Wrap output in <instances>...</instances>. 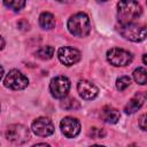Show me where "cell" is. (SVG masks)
Returning <instances> with one entry per match:
<instances>
[{
  "mask_svg": "<svg viewBox=\"0 0 147 147\" xmlns=\"http://www.w3.org/2000/svg\"><path fill=\"white\" fill-rule=\"evenodd\" d=\"M141 13V6L137 1H119L117 3V20L121 25L134 23Z\"/></svg>",
  "mask_w": 147,
  "mask_h": 147,
  "instance_id": "6da1fadb",
  "label": "cell"
},
{
  "mask_svg": "<svg viewBox=\"0 0 147 147\" xmlns=\"http://www.w3.org/2000/svg\"><path fill=\"white\" fill-rule=\"evenodd\" d=\"M67 26L71 34L76 36V37H80V38L86 37L91 30L90 18L84 13H77V14L72 15L69 18Z\"/></svg>",
  "mask_w": 147,
  "mask_h": 147,
  "instance_id": "7a4b0ae2",
  "label": "cell"
},
{
  "mask_svg": "<svg viewBox=\"0 0 147 147\" xmlns=\"http://www.w3.org/2000/svg\"><path fill=\"white\" fill-rule=\"evenodd\" d=\"M119 33L127 40L140 42L146 39V26L137 23H130L125 25H121L118 29Z\"/></svg>",
  "mask_w": 147,
  "mask_h": 147,
  "instance_id": "3957f363",
  "label": "cell"
},
{
  "mask_svg": "<svg viewBox=\"0 0 147 147\" xmlns=\"http://www.w3.org/2000/svg\"><path fill=\"white\" fill-rule=\"evenodd\" d=\"M6 138L16 145H22L29 140L30 131L26 126H24L22 124H13L7 127Z\"/></svg>",
  "mask_w": 147,
  "mask_h": 147,
  "instance_id": "277c9868",
  "label": "cell"
},
{
  "mask_svg": "<svg viewBox=\"0 0 147 147\" xmlns=\"http://www.w3.org/2000/svg\"><path fill=\"white\" fill-rule=\"evenodd\" d=\"M107 60L110 64L115 67H124L131 63L132 54L129 51L115 47V48H110L107 52Z\"/></svg>",
  "mask_w": 147,
  "mask_h": 147,
  "instance_id": "5b68a950",
  "label": "cell"
},
{
  "mask_svg": "<svg viewBox=\"0 0 147 147\" xmlns=\"http://www.w3.org/2000/svg\"><path fill=\"white\" fill-rule=\"evenodd\" d=\"M3 83H5L6 87L14 90V91H18V90H23L28 86L29 79L17 69H13L7 74Z\"/></svg>",
  "mask_w": 147,
  "mask_h": 147,
  "instance_id": "8992f818",
  "label": "cell"
},
{
  "mask_svg": "<svg viewBox=\"0 0 147 147\" xmlns=\"http://www.w3.org/2000/svg\"><path fill=\"white\" fill-rule=\"evenodd\" d=\"M70 90V80L65 76H57L51 80L49 91L56 99H63L67 96Z\"/></svg>",
  "mask_w": 147,
  "mask_h": 147,
  "instance_id": "52a82bcc",
  "label": "cell"
},
{
  "mask_svg": "<svg viewBox=\"0 0 147 147\" xmlns=\"http://www.w3.org/2000/svg\"><path fill=\"white\" fill-rule=\"evenodd\" d=\"M31 130L34 134L39 137H48L54 132V125L52 121L47 117H39L33 121Z\"/></svg>",
  "mask_w": 147,
  "mask_h": 147,
  "instance_id": "ba28073f",
  "label": "cell"
},
{
  "mask_svg": "<svg viewBox=\"0 0 147 147\" xmlns=\"http://www.w3.org/2000/svg\"><path fill=\"white\" fill-rule=\"evenodd\" d=\"M60 129L67 138H75L80 132V123L77 118L64 117L60 123Z\"/></svg>",
  "mask_w": 147,
  "mask_h": 147,
  "instance_id": "9c48e42d",
  "label": "cell"
},
{
  "mask_svg": "<svg viewBox=\"0 0 147 147\" xmlns=\"http://www.w3.org/2000/svg\"><path fill=\"white\" fill-rule=\"evenodd\" d=\"M57 57L64 65H72L80 60V52L72 47H61L57 51Z\"/></svg>",
  "mask_w": 147,
  "mask_h": 147,
  "instance_id": "30bf717a",
  "label": "cell"
},
{
  "mask_svg": "<svg viewBox=\"0 0 147 147\" xmlns=\"http://www.w3.org/2000/svg\"><path fill=\"white\" fill-rule=\"evenodd\" d=\"M77 91H78L79 95L85 100H92L99 93L98 87L88 80H80L77 84Z\"/></svg>",
  "mask_w": 147,
  "mask_h": 147,
  "instance_id": "8fae6325",
  "label": "cell"
},
{
  "mask_svg": "<svg viewBox=\"0 0 147 147\" xmlns=\"http://www.w3.org/2000/svg\"><path fill=\"white\" fill-rule=\"evenodd\" d=\"M101 119L106 123H109V124H115L118 122L119 117H121V114L119 111L114 108V107H110V106H106L102 108L101 110Z\"/></svg>",
  "mask_w": 147,
  "mask_h": 147,
  "instance_id": "7c38bea8",
  "label": "cell"
},
{
  "mask_svg": "<svg viewBox=\"0 0 147 147\" xmlns=\"http://www.w3.org/2000/svg\"><path fill=\"white\" fill-rule=\"evenodd\" d=\"M144 101H145V95H137L134 98H132L125 106L124 108V111L126 114H133L136 113L139 108H141V106L144 105Z\"/></svg>",
  "mask_w": 147,
  "mask_h": 147,
  "instance_id": "4fadbf2b",
  "label": "cell"
},
{
  "mask_svg": "<svg viewBox=\"0 0 147 147\" xmlns=\"http://www.w3.org/2000/svg\"><path fill=\"white\" fill-rule=\"evenodd\" d=\"M39 25L45 29V30H51L55 26V18L54 15L48 13V11H44L40 14L39 16Z\"/></svg>",
  "mask_w": 147,
  "mask_h": 147,
  "instance_id": "5bb4252c",
  "label": "cell"
},
{
  "mask_svg": "<svg viewBox=\"0 0 147 147\" xmlns=\"http://www.w3.org/2000/svg\"><path fill=\"white\" fill-rule=\"evenodd\" d=\"M54 55V48L52 46H44L40 47L37 52H36V56L41 59V60H49L52 59Z\"/></svg>",
  "mask_w": 147,
  "mask_h": 147,
  "instance_id": "9a60e30c",
  "label": "cell"
},
{
  "mask_svg": "<svg viewBox=\"0 0 147 147\" xmlns=\"http://www.w3.org/2000/svg\"><path fill=\"white\" fill-rule=\"evenodd\" d=\"M146 69L145 68H138V69H136L134 71H133V78H134V80L138 83V84H140V85H145L146 84Z\"/></svg>",
  "mask_w": 147,
  "mask_h": 147,
  "instance_id": "2e32d148",
  "label": "cell"
},
{
  "mask_svg": "<svg viewBox=\"0 0 147 147\" xmlns=\"http://www.w3.org/2000/svg\"><path fill=\"white\" fill-rule=\"evenodd\" d=\"M61 107L67 109V110H72V109H78L79 108V103L74 98H67L61 102Z\"/></svg>",
  "mask_w": 147,
  "mask_h": 147,
  "instance_id": "e0dca14e",
  "label": "cell"
},
{
  "mask_svg": "<svg viewBox=\"0 0 147 147\" xmlns=\"http://www.w3.org/2000/svg\"><path fill=\"white\" fill-rule=\"evenodd\" d=\"M130 84H131V78L129 76H122L116 80V87L118 91H124L130 86Z\"/></svg>",
  "mask_w": 147,
  "mask_h": 147,
  "instance_id": "ac0fdd59",
  "label": "cell"
},
{
  "mask_svg": "<svg viewBox=\"0 0 147 147\" xmlns=\"http://www.w3.org/2000/svg\"><path fill=\"white\" fill-rule=\"evenodd\" d=\"M3 5L6 6V7H8V8H10V9H13V10H20V9H22L24 6H25V1H23V0H13V1H5L3 2Z\"/></svg>",
  "mask_w": 147,
  "mask_h": 147,
  "instance_id": "d6986e66",
  "label": "cell"
},
{
  "mask_svg": "<svg viewBox=\"0 0 147 147\" xmlns=\"http://www.w3.org/2000/svg\"><path fill=\"white\" fill-rule=\"evenodd\" d=\"M88 136L92 138V139H100V138H103L106 136V132L103 129H99V127H92L88 132Z\"/></svg>",
  "mask_w": 147,
  "mask_h": 147,
  "instance_id": "ffe728a7",
  "label": "cell"
},
{
  "mask_svg": "<svg viewBox=\"0 0 147 147\" xmlns=\"http://www.w3.org/2000/svg\"><path fill=\"white\" fill-rule=\"evenodd\" d=\"M145 122H146V115L142 114V115L140 116V118H139V126H140V129H141L142 131L146 130V124H145Z\"/></svg>",
  "mask_w": 147,
  "mask_h": 147,
  "instance_id": "44dd1931",
  "label": "cell"
},
{
  "mask_svg": "<svg viewBox=\"0 0 147 147\" xmlns=\"http://www.w3.org/2000/svg\"><path fill=\"white\" fill-rule=\"evenodd\" d=\"M32 147H51L48 144H45V142H40V144H37V145H33Z\"/></svg>",
  "mask_w": 147,
  "mask_h": 147,
  "instance_id": "7402d4cb",
  "label": "cell"
},
{
  "mask_svg": "<svg viewBox=\"0 0 147 147\" xmlns=\"http://www.w3.org/2000/svg\"><path fill=\"white\" fill-rule=\"evenodd\" d=\"M3 46H5V40H3V38L0 36V51L3 48Z\"/></svg>",
  "mask_w": 147,
  "mask_h": 147,
  "instance_id": "603a6c76",
  "label": "cell"
},
{
  "mask_svg": "<svg viewBox=\"0 0 147 147\" xmlns=\"http://www.w3.org/2000/svg\"><path fill=\"white\" fill-rule=\"evenodd\" d=\"M2 76H3V68L0 65V79L2 78Z\"/></svg>",
  "mask_w": 147,
  "mask_h": 147,
  "instance_id": "cb8c5ba5",
  "label": "cell"
},
{
  "mask_svg": "<svg viewBox=\"0 0 147 147\" xmlns=\"http://www.w3.org/2000/svg\"><path fill=\"white\" fill-rule=\"evenodd\" d=\"M142 61H144V64H146V54L142 55Z\"/></svg>",
  "mask_w": 147,
  "mask_h": 147,
  "instance_id": "d4e9b609",
  "label": "cell"
},
{
  "mask_svg": "<svg viewBox=\"0 0 147 147\" xmlns=\"http://www.w3.org/2000/svg\"><path fill=\"white\" fill-rule=\"evenodd\" d=\"M91 147H105V146H100V145H94V146H91Z\"/></svg>",
  "mask_w": 147,
  "mask_h": 147,
  "instance_id": "484cf974",
  "label": "cell"
}]
</instances>
